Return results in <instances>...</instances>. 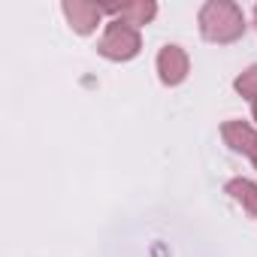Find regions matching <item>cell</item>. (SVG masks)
Masks as SVG:
<instances>
[{
	"label": "cell",
	"mask_w": 257,
	"mask_h": 257,
	"mask_svg": "<svg viewBox=\"0 0 257 257\" xmlns=\"http://www.w3.org/2000/svg\"><path fill=\"white\" fill-rule=\"evenodd\" d=\"M200 34L209 43L227 46L245 34V13L233 0H209L200 7Z\"/></svg>",
	"instance_id": "cell-1"
},
{
	"label": "cell",
	"mask_w": 257,
	"mask_h": 257,
	"mask_svg": "<svg viewBox=\"0 0 257 257\" xmlns=\"http://www.w3.org/2000/svg\"><path fill=\"white\" fill-rule=\"evenodd\" d=\"M140 49H143L140 28L127 25V22H109L97 43V52L109 61H131L140 55Z\"/></svg>",
	"instance_id": "cell-2"
},
{
	"label": "cell",
	"mask_w": 257,
	"mask_h": 257,
	"mask_svg": "<svg viewBox=\"0 0 257 257\" xmlns=\"http://www.w3.org/2000/svg\"><path fill=\"white\" fill-rule=\"evenodd\" d=\"M188 73H191V58L182 46H164L158 52V76L164 85L176 88L188 79Z\"/></svg>",
	"instance_id": "cell-3"
},
{
	"label": "cell",
	"mask_w": 257,
	"mask_h": 257,
	"mask_svg": "<svg viewBox=\"0 0 257 257\" xmlns=\"http://www.w3.org/2000/svg\"><path fill=\"white\" fill-rule=\"evenodd\" d=\"M64 16H67V22H70V28L76 31V34H82V37H88V34H94L97 31V25L103 22V7L100 4H94V0H64Z\"/></svg>",
	"instance_id": "cell-4"
},
{
	"label": "cell",
	"mask_w": 257,
	"mask_h": 257,
	"mask_svg": "<svg viewBox=\"0 0 257 257\" xmlns=\"http://www.w3.org/2000/svg\"><path fill=\"white\" fill-rule=\"evenodd\" d=\"M106 16H112V22H127V25H149L158 16V4L155 0H127V4H100Z\"/></svg>",
	"instance_id": "cell-5"
},
{
	"label": "cell",
	"mask_w": 257,
	"mask_h": 257,
	"mask_svg": "<svg viewBox=\"0 0 257 257\" xmlns=\"http://www.w3.org/2000/svg\"><path fill=\"white\" fill-rule=\"evenodd\" d=\"M221 137H224V143H227L233 152L245 155V158L257 167V131H254L248 121H224Z\"/></svg>",
	"instance_id": "cell-6"
},
{
	"label": "cell",
	"mask_w": 257,
	"mask_h": 257,
	"mask_svg": "<svg viewBox=\"0 0 257 257\" xmlns=\"http://www.w3.org/2000/svg\"><path fill=\"white\" fill-rule=\"evenodd\" d=\"M224 191H227L251 218H257V182H251V179H230Z\"/></svg>",
	"instance_id": "cell-7"
},
{
	"label": "cell",
	"mask_w": 257,
	"mask_h": 257,
	"mask_svg": "<svg viewBox=\"0 0 257 257\" xmlns=\"http://www.w3.org/2000/svg\"><path fill=\"white\" fill-rule=\"evenodd\" d=\"M233 88H236V94H242L245 100H257V64H251L245 73H239L236 76V82H233Z\"/></svg>",
	"instance_id": "cell-8"
},
{
	"label": "cell",
	"mask_w": 257,
	"mask_h": 257,
	"mask_svg": "<svg viewBox=\"0 0 257 257\" xmlns=\"http://www.w3.org/2000/svg\"><path fill=\"white\" fill-rule=\"evenodd\" d=\"M254 25H257V7H254Z\"/></svg>",
	"instance_id": "cell-9"
}]
</instances>
